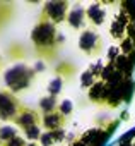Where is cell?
Returning <instances> with one entry per match:
<instances>
[{
    "mask_svg": "<svg viewBox=\"0 0 135 146\" xmlns=\"http://www.w3.org/2000/svg\"><path fill=\"white\" fill-rule=\"evenodd\" d=\"M4 81H5V86L9 88V91H12V93L22 91V90H26V88L29 86L31 70H29L24 64L14 65V67H10V69L5 72Z\"/></svg>",
    "mask_w": 135,
    "mask_h": 146,
    "instance_id": "obj_1",
    "label": "cell"
},
{
    "mask_svg": "<svg viewBox=\"0 0 135 146\" xmlns=\"http://www.w3.org/2000/svg\"><path fill=\"white\" fill-rule=\"evenodd\" d=\"M21 108V102L12 91L0 90V120H16Z\"/></svg>",
    "mask_w": 135,
    "mask_h": 146,
    "instance_id": "obj_2",
    "label": "cell"
},
{
    "mask_svg": "<svg viewBox=\"0 0 135 146\" xmlns=\"http://www.w3.org/2000/svg\"><path fill=\"white\" fill-rule=\"evenodd\" d=\"M36 122H38V115H36V112H33V110H29V108H21V112L17 113V117H16V124L19 125V127H22L24 131L26 129H29V127H33V125H36Z\"/></svg>",
    "mask_w": 135,
    "mask_h": 146,
    "instance_id": "obj_3",
    "label": "cell"
},
{
    "mask_svg": "<svg viewBox=\"0 0 135 146\" xmlns=\"http://www.w3.org/2000/svg\"><path fill=\"white\" fill-rule=\"evenodd\" d=\"M14 137H17V132L14 127H7V125H0V146H5L9 141H12Z\"/></svg>",
    "mask_w": 135,
    "mask_h": 146,
    "instance_id": "obj_4",
    "label": "cell"
},
{
    "mask_svg": "<svg viewBox=\"0 0 135 146\" xmlns=\"http://www.w3.org/2000/svg\"><path fill=\"white\" fill-rule=\"evenodd\" d=\"M24 132H26V134H28L29 137H33V139H36V137L39 136V132H38V127H36V125H33V127H29V129H26Z\"/></svg>",
    "mask_w": 135,
    "mask_h": 146,
    "instance_id": "obj_5",
    "label": "cell"
},
{
    "mask_svg": "<svg viewBox=\"0 0 135 146\" xmlns=\"http://www.w3.org/2000/svg\"><path fill=\"white\" fill-rule=\"evenodd\" d=\"M5 146H26V144H24V141H22L21 137H14V139H12V141H9Z\"/></svg>",
    "mask_w": 135,
    "mask_h": 146,
    "instance_id": "obj_6",
    "label": "cell"
},
{
    "mask_svg": "<svg viewBox=\"0 0 135 146\" xmlns=\"http://www.w3.org/2000/svg\"><path fill=\"white\" fill-rule=\"evenodd\" d=\"M4 69V58H2V55H0V70Z\"/></svg>",
    "mask_w": 135,
    "mask_h": 146,
    "instance_id": "obj_7",
    "label": "cell"
}]
</instances>
